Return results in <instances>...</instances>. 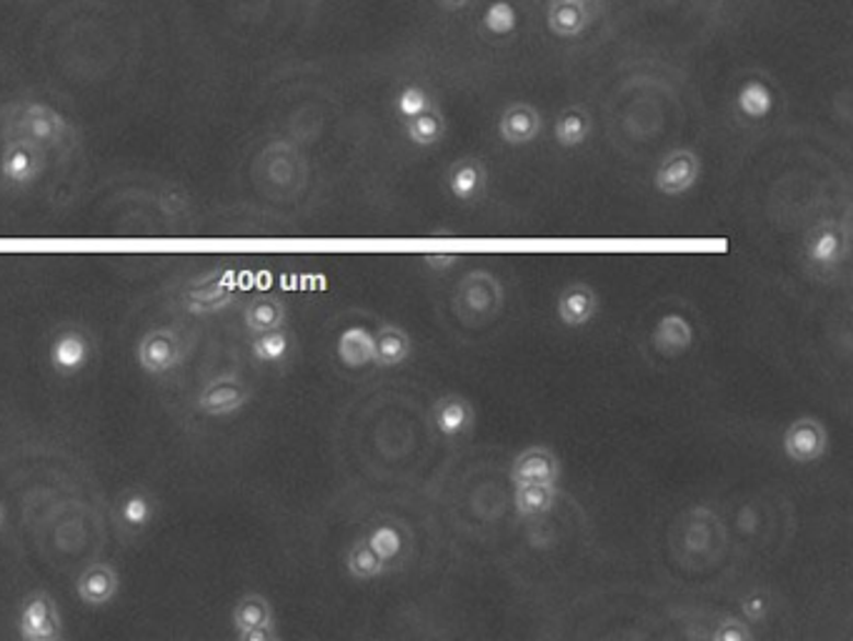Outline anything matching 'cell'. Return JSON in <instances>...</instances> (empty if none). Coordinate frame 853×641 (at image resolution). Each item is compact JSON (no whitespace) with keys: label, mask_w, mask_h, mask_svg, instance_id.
I'll use <instances>...</instances> for the list:
<instances>
[{"label":"cell","mask_w":853,"mask_h":641,"mask_svg":"<svg viewBox=\"0 0 853 641\" xmlns=\"http://www.w3.org/2000/svg\"><path fill=\"white\" fill-rule=\"evenodd\" d=\"M136 362L148 376H169L186 362V339L175 327L148 329L136 344Z\"/></svg>","instance_id":"obj_1"},{"label":"cell","mask_w":853,"mask_h":641,"mask_svg":"<svg viewBox=\"0 0 853 641\" xmlns=\"http://www.w3.org/2000/svg\"><path fill=\"white\" fill-rule=\"evenodd\" d=\"M18 637L25 641H60L66 634L64 611L56 596L46 590H33L23 596L15 617Z\"/></svg>","instance_id":"obj_2"},{"label":"cell","mask_w":853,"mask_h":641,"mask_svg":"<svg viewBox=\"0 0 853 641\" xmlns=\"http://www.w3.org/2000/svg\"><path fill=\"white\" fill-rule=\"evenodd\" d=\"M95 341L91 331L78 323H66L53 333L48 344V366L60 379H76L93 364Z\"/></svg>","instance_id":"obj_3"},{"label":"cell","mask_w":853,"mask_h":641,"mask_svg":"<svg viewBox=\"0 0 853 641\" xmlns=\"http://www.w3.org/2000/svg\"><path fill=\"white\" fill-rule=\"evenodd\" d=\"M68 134V121L64 113H58L53 105L41 101H28L18 108V116L13 118V138L28 140V144L38 146L41 151H53L66 140ZM11 138V140H13Z\"/></svg>","instance_id":"obj_4"},{"label":"cell","mask_w":853,"mask_h":641,"mask_svg":"<svg viewBox=\"0 0 853 641\" xmlns=\"http://www.w3.org/2000/svg\"><path fill=\"white\" fill-rule=\"evenodd\" d=\"M231 627L239 641H278L274 604L261 592H245L235 599Z\"/></svg>","instance_id":"obj_5"},{"label":"cell","mask_w":853,"mask_h":641,"mask_svg":"<svg viewBox=\"0 0 853 641\" xmlns=\"http://www.w3.org/2000/svg\"><path fill=\"white\" fill-rule=\"evenodd\" d=\"M46 173V151L28 140L13 138L0 153V179L8 188L28 191Z\"/></svg>","instance_id":"obj_6"},{"label":"cell","mask_w":853,"mask_h":641,"mask_svg":"<svg viewBox=\"0 0 853 641\" xmlns=\"http://www.w3.org/2000/svg\"><path fill=\"white\" fill-rule=\"evenodd\" d=\"M158 499L146 487L123 489L113 504V524L120 537L136 539L146 534L158 519Z\"/></svg>","instance_id":"obj_7"},{"label":"cell","mask_w":853,"mask_h":641,"mask_svg":"<svg viewBox=\"0 0 853 641\" xmlns=\"http://www.w3.org/2000/svg\"><path fill=\"white\" fill-rule=\"evenodd\" d=\"M253 391L235 376H218L198 393V411L208 419H231L249 407Z\"/></svg>","instance_id":"obj_8"},{"label":"cell","mask_w":853,"mask_h":641,"mask_svg":"<svg viewBox=\"0 0 853 641\" xmlns=\"http://www.w3.org/2000/svg\"><path fill=\"white\" fill-rule=\"evenodd\" d=\"M781 446H784L788 461L814 463L829 451V432L816 416H802L786 426Z\"/></svg>","instance_id":"obj_9"},{"label":"cell","mask_w":853,"mask_h":641,"mask_svg":"<svg viewBox=\"0 0 853 641\" xmlns=\"http://www.w3.org/2000/svg\"><path fill=\"white\" fill-rule=\"evenodd\" d=\"M120 572L111 561H91L76 579V596L88 609H105L118 599Z\"/></svg>","instance_id":"obj_10"},{"label":"cell","mask_w":853,"mask_h":641,"mask_svg":"<svg viewBox=\"0 0 853 641\" xmlns=\"http://www.w3.org/2000/svg\"><path fill=\"white\" fill-rule=\"evenodd\" d=\"M701 179V158L691 148H676L668 153L654 173V186L664 196H683Z\"/></svg>","instance_id":"obj_11"},{"label":"cell","mask_w":853,"mask_h":641,"mask_svg":"<svg viewBox=\"0 0 853 641\" xmlns=\"http://www.w3.org/2000/svg\"><path fill=\"white\" fill-rule=\"evenodd\" d=\"M601 0H549L546 25L561 41H574L591 28Z\"/></svg>","instance_id":"obj_12"},{"label":"cell","mask_w":853,"mask_h":641,"mask_svg":"<svg viewBox=\"0 0 853 641\" xmlns=\"http://www.w3.org/2000/svg\"><path fill=\"white\" fill-rule=\"evenodd\" d=\"M233 304V284L226 281L223 271H214L196 281H191L183 291V306L193 316H210Z\"/></svg>","instance_id":"obj_13"},{"label":"cell","mask_w":853,"mask_h":641,"mask_svg":"<svg viewBox=\"0 0 853 641\" xmlns=\"http://www.w3.org/2000/svg\"><path fill=\"white\" fill-rule=\"evenodd\" d=\"M541 128H543L541 111L526 101L511 103L498 118V136L506 146H516V148L529 146L541 136Z\"/></svg>","instance_id":"obj_14"},{"label":"cell","mask_w":853,"mask_h":641,"mask_svg":"<svg viewBox=\"0 0 853 641\" xmlns=\"http://www.w3.org/2000/svg\"><path fill=\"white\" fill-rule=\"evenodd\" d=\"M558 459L546 446H529L516 456L511 467V481L518 484H556Z\"/></svg>","instance_id":"obj_15"},{"label":"cell","mask_w":853,"mask_h":641,"mask_svg":"<svg viewBox=\"0 0 853 641\" xmlns=\"http://www.w3.org/2000/svg\"><path fill=\"white\" fill-rule=\"evenodd\" d=\"M556 313H558V321L564 323L566 329H584L596 319L598 294L591 286L584 284V281L568 284L558 296Z\"/></svg>","instance_id":"obj_16"},{"label":"cell","mask_w":853,"mask_h":641,"mask_svg":"<svg viewBox=\"0 0 853 641\" xmlns=\"http://www.w3.org/2000/svg\"><path fill=\"white\" fill-rule=\"evenodd\" d=\"M473 421H476V411H473L471 401L459 397V393H446L434 403V424L446 438L469 434Z\"/></svg>","instance_id":"obj_17"},{"label":"cell","mask_w":853,"mask_h":641,"mask_svg":"<svg viewBox=\"0 0 853 641\" xmlns=\"http://www.w3.org/2000/svg\"><path fill=\"white\" fill-rule=\"evenodd\" d=\"M488 186V171L479 158H461L448 171V191L456 201L473 204L483 196Z\"/></svg>","instance_id":"obj_18"},{"label":"cell","mask_w":853,"mask_h":641,"mask_svg":"<svg viewBox=\"0 0 853 641\" xmlns=\"http://www.w3.org/2000/svg\"><path fill=\"white\" fill-rule=\"evenodd\" d=\"M286 321H288V309L278 296H268V294L256 296L251 298L243 309V327L251 336L284 329Z\"/></svg>","instance_id":"obj_19"},{"label":"cell","mask_w":853,"mask_h":641,"mask_svg":"<svg viewBox=\"0 0 853 641\" xmlns=\"http://www.w3.org/2000/svg\"><path fill=\"white\" fill-rule=\"evenodd\" d=\"M654 348L664 356H679L693 344V327L681 313H666L650 331Z\"/></svg>","instance_id":"obj_20"},{"label":"cell","mask_w":853,"mask_h":641,"mask_svg":"<svg viewBox=\"0 0 853 641\" xmlns=\"http://www.w3.org/2000/svg\"><path fill=\"white\" fill-rule=\"evenodd\" d=\"M373 348H376V358L373 364L381 368H393L406 364L411 354H413V341L408 336V331H403L401 327H381L378 333H373Z\"/></svg>","instance_id":"obj_21"},{"label":"cell","mask_w":853,"mask_h":641,"mask_svg":"<svg viewBox=\"0 0 853 641\" xmlns=\"http://www.w3.org/2000/svg\"><path fill=\"white\" fill-rule=\"evenodd\" d=\"M336 356L346 368L371 366L373 358H376L373 333L368 331L366 327H348L338 336Z\"/></svg>","instance_id":"obj_22"},{"label":"cell","mask_w":853,"mask_h":641,"mask_svg":"<svg viewBox=\"0 0 853 641\" xmlns=\"http://www.w3.org/2000/svg\"><path fill=\"white\" fill-rule=\"evenodd\" d=\"M846 253V233H841L837 226L823 224L814 228V233L806 241V256L816 266H833Z\"/></svg>","instance_id":"obj_23"},{"label":"cell","mask_w":853,"mask_h":641,"mask_svg":"<svg viewBox=\"0 0 853 641\" xmlns=\"http://www.w3.org/2000/svg\"><path fill=\"white\" fill-rule=\"evenodd\" d=\"M591 130L593 121L580 105H568V108L558 113L556 123H553V138H556L561 148H580L591 138Z\"/></svg>","instance_id":"obj_24"},{"label":"cell","mask_w":853,"mask_h":641,"mask_svg":"<svg viewBox=\"0 0 853 641\" xmlns=\"http://www.w3.org/2000/svg\"><path fill=\"white\" fill-rule=\"evenodd\" d=\"M406 136L413 146L430 148L441 144L446 136V116L436 103H430L424 113L406 121Z\"/></svg>","instance_id":"obj_25"},{"label":"cell","mask_w":853,"mask_h":641,"mask_svg":"<svg viewBox=\"0 0 853 641\" xmlns=\"http://www.w3.org/2000/svg\"><path fill=\"white\" fill-rule=\"evenodd\" d=\"M290 351H293V333H290L286 327L276 331L256 333V336L251 339V356L256 358L258 364L274 366L286 362Z\"/></svg>","instance_id":"obj_26"},{"label":"cell","mask_w":853,"mask_h":641,"mask_svg":"<svg viewBox=\"0 0 853 641\" xmlns=\"http://www.w3.org/2000/svg\"><path fill=\"white\" fill-rule=\"evenodd\" d=\"M556 502V484H518L514 491V506L521 516H541Z\"/></svg>","instance_id":"obj_27"},{"label":"cell","mask_w":853,"mask_h":641,"mask_svg":"<svg viewBox=\"0 0 853 641\" xmlns=\"http://www.w3.org/2000/svg\"><path fill=\"white\" fill-rule=\"evenodd\" d=\"M736 108L751 121H763L773 111V91L763 81H746L736 93Z\"/></svg>","instance_id":"obj_28"},{"label":"cell","mask_w":853,"mask_h":641,"mask_svg":"<svg viewBox=\"0 0 853 641\" xmlns=\"http://www.w3.org/2000/svg\"><path fill=\"white\" fill-rule=\"evenodd\" d=\"M385 561L376 557V551L368 547L366 539L356 541L346 554V572L356 579V582H373V579L385 574Z\"/></svg>","instance_id":"obj_29"},{"label":"cell","mask_w":853,"mask_h":641,"mask_svg":"<svg viewBox=\"0 0 853 641\" xmlns=\"http://www.w3.org/2000/svg\"><path fill=\"white\" fill-rule=\"evenodd\" d=\"M368 547L376 551L378 559H383L385 564L393 561L403 551V534L395 524H378L376 529L366 537Z\"/></svg>","instance_id":"obj_30"},{"label":"cell","mask_w":853,"mask_h":641,"mask_svg":"<svg viewBox=\"0 0 853 641\" xmlns=\"http://www.w3.org/2000/svg\"><path fill=\"white\" fill-rule=\"evenodd\" d=\"M518 25V15L516 8L508 3V0H496L486 8L483 13V28H486L491 35H498V38H506L511 35Z\"/></svg>","instance_id":"obj_31"},{"label":"cell","mask_w":853,"mask_h":641,"mask_svg":"<svg viewBox=\"0 0 853 641\" xmlns=\"http://www.w3.org/2000/svg\"><path fill=\"white\" fill-rule=\"evenodd\" d=\"M430 103H434V99H430V93L426 91V88L411 83V85L403 88V91L399 93V99H395V111H399L401 118L408 121L413 116H418V113H424Z\"/></svg>","instance_id":"obj_32"},{"label":"cell","mask_w":853,"mask_h":641,"mask_svg":"<svg viewBox=\"0 0 853 641\" xmlns=\"http://www.w3.org/2000/svg\"><path fill=\"white\" fill-rule=\"evenodd\" d=\"M711 637H714L716 641H749V639H753V631L749 629V625H746V621L724 619L714 629V634H711Z\"/></svg>","instance_id":"obj_33"},{"label":"cell","mask_w":853,"mask_h":641,"mask_svg":"<svg viewBox=\"0 0 853 641\" xmlns=\"http://www.w3.org/2000/svg\"><path fill=\"white\" fill-rule=\"evenodd\" d=\"M741 609L749 621H761V619H766V614H769V599L763 594H749L741 602Z\"/></svg>","instance_id":"obj_34"},{"label":"cell","mask_w":853,"mask_h":641,"mask_svg":"<svg viewBox=\"0 0 853 641\" xmlns=\"http://www.w3.org/2000/svg\"><path fill=\"white\" fill-rule=\"evenodd\" d=\"M473 3V0H436V5L441 8L443 13H461Z\"/></svg>","instance_id":"obj_35"},{"label":"cell","mask_w":853,"mask_h":641,"mask_svg":"<svg viewBox=\"0 0 853 641\" xmlns=\"http://www.w3.org/2000/svg\"><path fill=\"white\" fill-rule=\"evenodd\" d=\"M3 524H5V506H3V502H0V526Z\"/></svg>","instance_id":"obj_36"}]
</instances>
